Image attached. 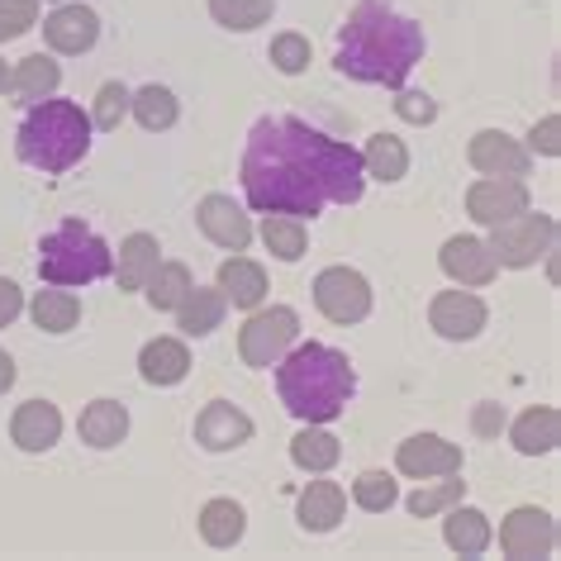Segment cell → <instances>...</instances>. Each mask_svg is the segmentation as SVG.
<instances>
[{
  "label": "cell",
  "instance_id": "1",
  "mask_svg": "<svg viewBox=\"0 0 561 561\" xmlns=\"http://www.w3.org/2000/svg\"><path fill=\"white\" fill-rule=\"evenodd\" d=\"M367 191L362 148L343 144L310 119L266 115L243 148V201L257 215H324L329 205H357Z\"/></svg>",
  "mask_w": 561,
  "mask_h": 561
},
{
  "label": "cell",
  "instance_id": "2",
  "mask_svg": "<svg viewBox=\"0 0 561 561\" xmlns=\"http://www.w3.org/2000/svg\"><path fill=\"white\" fill-rule=\"evenodd\" d=\"M419 62H424V30L386 0H357L353 15L339 24L333 67L347 81L400 91Z\"/></svg>",
  "mask_w": 561,
  "mask_h": 561
},
{
  "label": "cell",
  "instance_id": "3",
  "mask_svg": "<svg viewBox=\"0 0 561 561\" xmlns=\"http://www.w3.org/2000/svg\"><path fill=\"white\" fill-rule=\"evenodd\" d=\"M276 396L300 424H333L357 396V371L339 347L296 343L276 362Z\"/></svg>",
  "mask_w": 561,
  "mask_h": 561
},
{
  "label": "cell",
  "instance_id": "4",
  "mask_svg": "<svg viewBox=\"0 0 561 561\" xmlns=\"http://www.w3.org/2000/svg\"><path fill=\"white\" fill-rule=\"evenodd\" d=\"M91 115L81 110L77 101H48L30 105V115L20 119V134H15V152L20 162H30L34 172L44 176H58L67 167H77L81 158L91 152Z\"/></svg>",
  "mask_w": 561,
  "mask_h": 561
},
{
  "label": "cell",
  "instance_id": "5",
  "mask_svg": "<svg viewBox=\"0 0 561 561\" xmlns=\"http://www.w3.org/2000/svg\"><path fill=\"white\" fill-rule=\"evenodd\" d=\"M110 266H115V252L81 219H67L62 229L44 233V243H38V276L48 286H67V290L91 286V280L110 276Z\"/></svg>",
  "mask_w": 561,
  "mask_h": 561
},
{
  "label": "cell",
  "instance_id": "6",
  "mask_svg": "<svg viewBox=\"0 0 561 561\" xmlns=\"http://www.w3.org/2000/svg\"><path fill=\"white\" fill-rule=\"evenodd\" d=\"M300 343V314L290 305H272V310H248L243 329H238V357L252 371H272L290 347Z\"/></svg>",
  "mask_w": 561,
  "mask_h": 561
},
{
  "label": "cell",
  "instance_id": "7",
  "mask_svg": "<svg viewBox=\"0 0 561 561\" xmlns=\"http://www.w3.org/2000/svg\"><path fill=\"white\" fill-rule=\"evenodd\" d=\"M485 248H490V257H495V266H514V272L518 266H538L542 257L557 252V219L528 205L524 215L495 224Z\"/></svg>",
  "mask_w": 561,
  "mask_h": 561
},
{
  "label": "cell",
  "instance_id": "8",
  "mask_svg": "<svg viewBox=\"0 0 561 561\" xmlns=\"http://www.w3.org/2000/svg\"><path fill=\"white\" fill-rule=\"evenodd\" d=\"M371 280L357 266H324L314 276V305L329 324H362L371 314Z\"/></svg>",
  "mask_w": 561,
  "mask_h": 561
},
{
  "label": "cell",
  "instance_id": "9",
  "mask_svg": "<svg viewBox=\"0 0 561 561\" xmlns=\"http://www.w3.org/2000/svg\"><path fill=\"white\" fill-rule=\"evenodd\" d=\"M500 552L514 561H538L557 552V518L538 504H518L500 524Z\"/></svg>",
  "mask_w": 561,
  "mask_h": 561
},
{
  "label": "cell",
  "instance_id": "10",
  "mask_svg": "<svg viewBox=\"0 0 561 561\" xmlns=\"http://www.w3.org/2000/svg\"><path fill=\"white\" fill-rule=\"evenodd\" d=\"M428 324L447 343H471V339H481V333H485L490 310H485V300L476 296V290L457 286V290H438V296H433Z\"/></svg>",
  "mask_w": 561,
  "mask_h": 561
},
{
  "label": "cell",
  "instance_id": "11",
  "mask_svg": "<svg viewBox=\"0 0 561 561\" xmlns=\"http://www.w3.org/2000/svg\"><path fill=\"white\" fill-rule=\"evenodd\" d=\"M533 201H528V186L524 176H481L467 186V215L481 224V229H495V224L524 215Z\"/></svg>",
  "mask_w": 561,
  "mask_h": 561
},
{
  "label": "cell",
  "instance_id": "12",
  "mask_svg": "<svg viewBox=\"0 0 561 561\" xmlns=\"http://www.w3.org/2000/svg\"><path fill=\"white\" fill-rule=\"evenodd\" d=\"M95 38H101V15L81 0H62L44 20V44L53 58H81V53L95 48Z\"/></svg>",
  "mask_w": 561,
  "mask_h": 561
},
{
  "label": "cell",
  "instance_id": "13",
  "mask_svg": "<svg viewBox=\"0 0 561 561\" xmlns=\"http://www.w3.org/2000/svg\"><path fill=\"white\" fill-rule=\"evenodd\" d=\"M195 224H201V233L224 252H248V243H252V215L233 195H205V201L195 205Z\"/></svg>",
  "mask_w": 561,
  "mask_h": 561
},
{
  "label": "cell",
  "instance_id": "14",
  "mask_svg": "<svg viewBox=\"0 0 561 561\" xmlns=\"http://www.w3.org/2000/svg\"><path fill=\"white\" fill-rule=\"evenodd\" d=\"M438 266H443V276L453 280V286H467V290H481L495 280V257H490V248H485V238H476V233H457V238H447L443 252H438Z\"/></svg>",
  "mask_w": 561,
  "mask_h": 561
},
{
  "label": "cell",
  "instance_id": "15",
  "mask_svg": "<svg viewBox=\"0 0 561 561\" xmlns=\"http://www.w3.org/2000/svg\"><path fill=\"white\" fill-rule=\"evenodd\" d=\"M396 471L410 481H433V476L461 471V447L438 438V433H414L396 447Z\"/></svg>",
  "mask_w": 561,
  "mask_h": 561
},
{
  "label": "cell",
  "instance_id": "16",
  "mask_svg": "<svg viewBox=\"0 0 561 561\" xmlns=\"http://www.w3.org/2000/svg\"><path fill=\"white\" fill-rule=\"evenodd\" d=\"M467 162L476 167L481 176H528L533 167V152L518 144V138H510L504 129H481L467 144Z\"/></svg>",
  "mask_w": 561,
  "mask_h": 561
},
{
  "label": "cell",
  "instance_id": "17",
  "mask_svg": "<svg viewBox=\"0 0 561 561\" xmlns=\"http://www.w3.org/2000/svg\"><path fill=\"white\" fill-rule=\"evenodd\" d=\"M195 443L205 453H233V447L252 443V419L238 410L233 400H209L201 414H195Z\"/></svg>",
  "mask_w": 561,
  "mask_h": 561
},
{
  "label": "cell",
  "instance_id": "18",
  "mask_svg": "<svg viewBox=\"0 0 561 561\" xmlns=\"http://www.w3.org/2000/svg\"><path fill=\"white\" fill-rule=\"evenodd\" d=\"M62 438V414L53 400H24L15 414H10V443L20 447V453H48V447H58Z\"/></svg>",
  "mask_w": 561,
  "mask_h": 561
},
{
  "label": "cell",
  "instance_id": "19",
  "mask_svg": "<svg viewBox=\"0 0 561 561\" xmlns=\"http://www.w3.org/2000/svg\"><path fill=\"white\" fill-rule=\"evenodd\" d=\"M504 428H510L514 453H524V457H547L561 447V410L557 404H533V410H524Z\"/></svg>",
  "mask_w": 561,
  "mask_h": 561
},
{
  "label": "cell",
  "instance_id": "20",
  "mask_svg": "<svg viewBox=\"0 0 561 561\" xmlns=\"http://www.w3.org/2000/svg\"><path fill=\"white\" fill-rule=\"evenodd\" d=\"M58 87H62V67L53 53H30V58H20L10 67V95L20 105L48 101V95H58Z\"/></svg>",
  "mask_w": 561,
  "mask_h": 561
},
{
  "label": "cell",
  "instance_id": "21",
  "mask_svg": "<svg viewBox=\"0 0 561 561\" xmlns=\"http://www.w3.org/2000/svg\"><path fill=\"white\" fill-rule=\"evenodd\" d=\"M138 376H144L148 386H181L191 376V347L181 339H152L144 343V353H138Z\"/></svg>",
  "mask_w": 561,
  "mask_h": 561
},
{
  "label": "cell",
  "instance_id": "22",
  "mask_svg": "<svg viewBox=\"0 0 561 561\" xmlns=\"http://www.w3.org/2000/svg\"><path fill=\"white\" fill-rule=\"evenodd\" d=\"M443 542L453 547L457 557H481L490 542H495V528H490V518L476 510V504H453V510H443Z\"/></svg>",
  "mask_w": 561,
  "mask_h": 561
},
{
  "label": "cell",
  "instance_id": "23",
  "mask_svg": "<svg viewBox=\"0 0 561 561\" xmlns=\"http://www.w3.org/2000/svg\"><path fill=\"white\" fill-rule=\"evenodd\" d=\"M347 514V490L339 481H310L296 504V518L305 533H333Z\"/></svg>",
  "mask_w": 561,
  "mask_h": 561
},
{
  "label": "cell",
  "instance_id": "24",
  "mask_svg": "<svg viewBox=\"0 0 561 561\" xmlns=\"http://www.w3.org/2000/svg\"><path fill=\"white\" fill-rule=\"evenodd\" d=\"M77 433L95 453H110V447H119L129 438V410H124L119 400H91L77 419Z\"/></svg>",
  "mask_w": 561,
  "mask_h": 561
},
{
  "label": "cell",
  "instance_id": "25",
  "mask_svg": "<svg viewBox=\"0 0 561 561\" xmlns=\"http://www.w3.org/2000/svg\"><path fill=\"white\" fill-rule=\"evenodd\" d=\"M219 296L233 305V310H257V305L266 300V272H262V262H252V257H233L219 266Z\"/></svg>",
  "mask_w": 561,
  "mask_h": 561
},
{
  "label": "cell",
  "instance_id": "26",
  "mask_svg": "<svg viewBox=\"0 0 561 561\" xmlns=\"http://www.w3.org/2000/svg\"><path fill=\"white\" fill-rule=\"evenodd\" d=\"M176 329L186 339H209L215 329H224V314H229V300L219 296V286H191V296L176 305Z\"/></svg>",
  "mask_w": 561,
  "mask_h": 561
},
{
  "label": "cell",
  "instance_id": "27",
  "mask_svg": "<svg viewBox=\"0 0 561 561\" xmlns=\"http://www.w3.org/2000/svg\"><path fill=\"white\" fill-rule=\"evenodd\" d=\"M30 319L44 333H72L81 324V296L44 280V290H34V300H30Z\"/></svg>",
  "mask_w": 561,
  "mask_h": 561
},
{
  "label": "cell",
  "instance_id": "28",
  "mask_svg": "<svg viewBox=\"0 0 561 561\" xmlns=\"http://www.w3.org/2000/svg\"><path fill=\"white\" fill-rule=\"evenodd\" d=\"M339 457H343V443L329 433V424H305L296 438H290V461L310 476H329L339 467Z\"/></svg>",
  "mask_w": 561,
  "mask_h": 561
},
{
  "label": "cell",
  "instance_id": "29",
  "mask_svg": "<svg viewBox=\"0 0 561 561\" xmlns=\"http://www.w3.org/2000/svg\"><path fill=\"white\" fill-rule=\"evenodd\" d=\"M243 533H248V514H243V504L238 500H209L205 510H201V538L205 547H215V552H229V547L243 542Z\"/></svg>",
  "mask_w": 561,
  "mask_h": 561
},
{
  "label": "cell",
  "instance_id": "30",
  "mask_svg": "<svg viewBox=\"0 0 561 561\" xmlns=\"http://www.w3.org/2000/svg\"><path fill=\"white\" fill-rule=\"evenodd\" d=\"M158 238H152V233H129V238H124V243H119V262L115 266H110V272H115V280H119V290H144V280L152 276V272H158Z\"/></svg>",
  "mask_w": 561,
  "mask_h": 561
},
{
  "label": "cell",
  "instance_id": "31",
  "mask_svg": "<svg viewBox=\"0 0 561 561\" xmlns=\"http://www.w3.org/2000/svg\"><path fill=\"white\" fill-rule=\"evenodd\" d=\"M362 167H367L371 181H404V172H410V148H404V138L396 134H371L367 148H362Z\"/></svg>",
  "mask_w": 561,
  "mask_h": 561
},
{
  "label": "cell",
  "instance_id": "32",
  "mask_svg": "<svg viewBox=\"0 0 561 561\" xmlns=\"http://www.w3.org/2000/svg\"><path fill=\"white\" fill-rule=\"evenodd\" d=\"M191 286H195V276H191V266H186V262H158V272L144 280V296H148L152 310L172 314L176 305L191 296Z\"/></svg>",
  "mask_w": 561,
  "mask_h": 561
},
{
  "label": "cell",
  "instance_id": "33",
  "mask_svg": "<svg viewBox=\"0 0 561 561\" xmlns=\"http://www.w3.org/2000/svg\"><path fill=\"white\" fill-rule=\"evenodd\" d=\"M129 115L138 119V129H148V134H167L172 124L181 119V105H176V95L167 91V87H144V91H134L129 95Z\"/></svg>",
  "mask_w": 561,
  "mask_h": 561
},
{
  "label": "cell",
  "instance_id": "34",
  "mask_svg": "<svg viewBox=\"0 0 561 561\" xmlns=\"http://www.w3.org/2000/svg\"><path fill=\"white\" fill-rule=\"evenodd\" d=\"M461 495H467L461 471H447V476H433V481H419V490L404 500V510H410L414 518H438L443 510H453Z\"/></svg>",
  "mask_w": 561,
  "mask_h": 561
},
{
  "label": "cell",
  "instance_id": "35",
  "mask_svg": "<svg viewBox=\"0 0 561 561\" xmlns=\"http://www.w3.org/2000/svg\"><path fill=\"white\" fill-rule=\"evenodd\" d=\"M262 243L276 262H300L305 248H310V233H305V219L296 215H262Z\"/></svg>",
  "mask_w": 561,
  "mask_h": 561
},
{
  "label": "cell",
  "instance_id": "36",
  "mask_svg": "<svg viewBox=\"0 0 561 561\" xmlns=\"http://www.w3.org/2000/svg\"><path fill=\"white\" fill-rule=\"evenodd\" d=\"M272 10H276V0H209L215 24H224V30H233V34L262 30V24L272 20Z\"/></svg>",
  "mask_w": 561,
  "mask_h": 561
},
{
  "label": "cell",
  "instance_id": "37",
  "mask_svg": "<svg viewBox=\"0 0 561 561\" xmlns=\"http://www.w3.org/2000/svg\"><path fill=\"white\" fill-rule=\"evenodd\" d=\"M396 500H400V485L390 471H362L353 481V504L367 514H386Z\"/></svg>",
  "mask_w": 561,
  "mask_h": 561
},
{
  "label": "cell",
  "instance_id": "38",
  "mask_svg": "<svg viewBox=\"0 0 561 561\" xmlns=\"http://www.w3.org/2000/svg\"><path fill=\"white\" fill-rule=\"evenodd\" d=\"M129 87L124 81H105L101 91H95V105H91V129H101V134H115L124 115H129Z\"/></svg>",
  "mask_w": 561,
  "mask_h": 561
},
{
  "label": "cell",
  "instance_id": "39",
  "mask_svg": "<svg viewBox=\"0 0 561 561\" xmlns=\"http://www.w3.org/2000/svg\"><path fill=\"white\" fill-rule=\"evenodd\" d=\"M266 58L280 77H300L305 67H310V38L305 34H276L272 48H266Z\"/></svg>",
  "mask_w": 561,
  "mask_h": 561
},
{
  "label": "cell",
  "instance_id": "40",
  "mask_svg": "<svg viewBox=\"0 0 561 561\" xmlns=\"http://www.w3.org/2000/svg\"><path fill=\"white\" fill-rule=\"evenodd\" d=\"M38 24V0H0V44L30 34Z\"/></svg>",
  "mask_w": 561,
  "mask_h": 561
},
{
  "label": "cell",
  "instance_id": "41",
  "mask_svg": "<svg viewBox=\"0 0 561 561\" xmlns=\"http://www.w3.org/2000/svg\"><path fill=\"white\" fill-rule=\"evenodd\" d=\"M396 115H400L404 124H433V119H438V101H433L428 91H410V87H400Z\"/></svg>",
  "mask_w": 561,
  "mask_h": 561
},
{
  "label": "cell",
  "instance_id": "42",
  "mask_svg": "<svg viewBox=\"0 0 561 561\" xmlns=\"http://www.w3.org/2000/svg\"><path fill=\"white\" fill-rule=\"evenodd\" d=\"M504 424H510V414H504V404H495V400H485V404H476L471 410V433L476 438H500Z\"/></svg>",
  "mask_w": 561,
  "mask_h": 561
},
{
  "label": "cell",
  "instance_id": "43",
  "mask_svg": "<svg viewBox=\"0 0 561 561\" xmlns=\"http://www.w3.org/2000/svg\"><path fill=\"white\" fill-rule=\"evenodd\" d=\"M528 152H542V158H557L561 152V119L557 115H547L542 124H533V134H528Z\"/></svg>",
  "mask_w": 561,
  "mask_h": 561
},
{
  "label": "cell",
  "instance_id": "44",
  "mask_svg": "<svg viewBox=\"0 0 561 561\" xmlns=\"http://www.w3.org/2000/svg\"><path fill=\"white\" fill-rule=\"evenodd\" d=\"M24 314V290L10 276H0V329H10Z\"/></svg>",
  "mask_w": 561,
  "mask_h": 561
},
{
  "label": "cell",
  "instance_id": "45",
  "mask_svg": "<svg viewBox=\"0 0 561 561\" xmlns=\"http://www.w3.org/2000/svg\"><path fill=\"white\" fill-rule=\"evenodd\" d=\"M10 386H15V357H10L5 347H0V396H5Z\"/></svg>",
  "mask_w": 561,
  "mask_h": 561
},
{
  "label": "cell",
  "instance_id": "46",
  "mask_svg": "<svg viewBox=\"0 0 561 561\" xmlns=\"http://www.w3.org/2000/svg\"><path fill=\"white\" fill-rule=\"evenodd\" d=\"M5 91H10V62L0 58V95H5Z\"/></svg>",
  "mask_w": 561,
  "mask_h": 561
},
{
  "label": "cell",
  "instance_id": "47",
  "mask_svg": "<svg viewBox=\"0 0 561 561\" xmlns=\"http://www.w3.org/2000/svg\"><path fill=\"white\" fill-rule=\"evenodd\" d=\"M58 5H62V0H58Z\"/></svg>",
  "mask_w": 561,
  "mask_h": 561
}]
</instances>
